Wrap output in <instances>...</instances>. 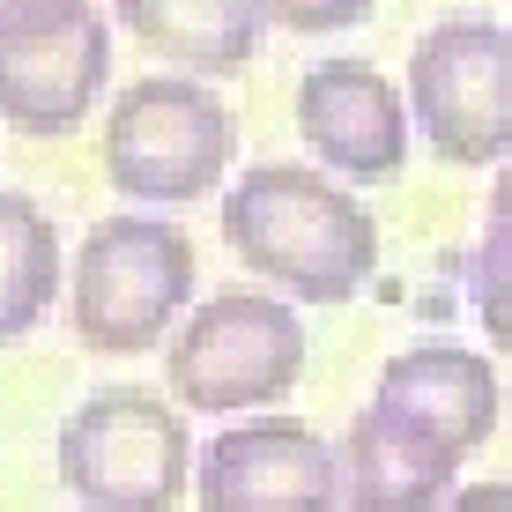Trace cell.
Listing matches in <instances>:
<instances>
[{"mask_svg": "<svg viewBox=\"0 0 512 512\" xmlns=\"http://www.w3.org/2000/svg\"><path fill=\"white\" fill-rule=\"evenodd\" d=\"M379 409L409 416L416 431H431L438 446H453V453H475L490 431H498L505 394H498V372H490L475 349L416 342L379 372Z\"/></svg>", "mask_w": 512, "mask_h": 512, "instance_id": "11", "label": "cell"}, {"mask_svg": "<svg viewBox=\"0 0 512 512\" xmlns=\"http://www.w3.org/2000/svg\"><path fill=\"white\" fill-rule=\"evenodd\" d=\"M253 15L290 30V38H334V30H357L372 15V0H253Z\"/></svg>", "mask_w": 512, "mask_h": 512, "instance_id": "15", "label": "cell"}, {"mask_svg": "<svg viewBox=\"0 0 512 512\" xmlns=\"http://www.w3.org/2000/svg\"><path fill=\"white\" fill-rule=\"evenodd\" d=\"M82 15H97L90 0H0V45H45Z\"/></svg>", "mask_w": 512, "mask_h": 512, "instance_id": "16", "label": "cell"}, {"mask_svg": "<svg viewBox=\"0 0 512 512\" xmlns=\"http://www.w3.org/2000/svg\"><path fill=\"white\" fill-rule=\"evenodd\" d=\"M112 82V30L104 15H82L75 30L45 45H0V119L30 141H60L97 112Z\"/></svg>", "mask_w": 512, "mask_h": 512, "instance_id": "9", "label": "cell"}, {"mask_svg": "<svg viewBox=\"0 0 512 512\" xmlns=\"http://www.w3.org/2000/svg\"><path fill=\"white\" fill-rule=\"evenodd\" d=\"M223 245L305 305H342L379 268V223L364 216V201L305 164L238 171V186L223 193Z\"/></svg>", "mask_w": 512, "mask_h": 512, "instance_id": "1", "label": "cell"}, {"mask_svg": "<svg viewBox=\"0 0 512 512\" xmlns=\"http://www.w3.org/2000/svg\"><path fill=\"white\" fill-rule=\"evenodd\" d=\"M409 112L438 164L512 156V30L490 15H446L409 52Z\"/></svg>", "mask_w": 512, "mask_h": 512, "instance_id": "6", "label": "cell"}, {"mask_svg": "<svg viewBox=\"0 0 512 512\" xmlns=\"http://www.w3.org/2000/svg\"><path fill=\"white\" fill-rule=\"evenodd\" d=\"M112 15L127 23L156 60L186 67L193 82L245 75L260 52V15L253 0H112Z\"/></svg>", "mask_w": 512, "mask_h": 512, "instance_id": "12", "label": "cell"}, {"mask_svg": "<svg viewBox=\"0 0 512 512\" xmlns=\"http://www.w3.org/2000/svg\"><path fill=\"white\" fill-rule=\"evenodd\" d=\"M446 512H512V483H468L446 498Z\"/></svg>", "mask_w": 512, "mask_h": 512, "instance_id": "17", "label": "cell"}, {"mask_svg": "<svg viewBox=\"0 0 512 512\" xmlns=\"http://www.w3.org/2000/svg\"><path fill=\"white\" fill-rule=\"evenodd\" d=\"M468 305L483 320V342L512 357V223H490L468 253Z\"/></svg>", "mask_w": 512, "mask_h": 512, "instance_id": "14", "label": "cell"}, {"mask_svg": "<svg viewBox=\"0 0 512 512\" xmlns=\"http://www.w3.org/2000/svg\"><path fill=\"white\" fill-rule=\"evenodd\" d=\"M193 498L201 512H334L342 453L297 416H245L201 446Z\"/></svg>", "mask_w": 512, "mask_h": 512, "instance_id": "7", "label": "cell"}, {"mask_svg": "<svg viewBox=\"0 0 512 512\" xmlns=\"http://www.w3.org/2000/svg\"><path fill=\"white\" fill-rule=\"evenodd\" d=\"M75 275L60 253V231L30 193H0V342L45 327L60 305V282Z\"/></svg>", "mask_w": 512, "mask_h": 512, "instance_id": "13", "label": "cell"}, {"mask_svg": "<svg viewBox=\"0 0 512 512\" xmlns=\"http://www.w3.org/2000/svg\"><path fill=\"white\" fill-rule=\"evenodd\" d=\"M342 512H446L461 453L394 409H357L342 431Z\"/></svg>", "mask_w": 512, "mask_h": 512, "instance_id": "10", "label": "cell"}, {"mask_svg": "<svg viewBox=\"0 0 512 512\" xmlns=\"http://www.w3.org/2000/svg\"><path fill=\"white\" fill-rule=\"evenodd\" d=\"M193 468L186 416L149 386H97L60 423V483L82 512H171Z\"/></svg>", "mask_w": 512, "mask_h": 512, "instance_id": "3", "label": "cell"}, {"mask_svg": "<svg viewBox=\"0 0 512 512\" xmlns=\"http://www.w3.org/2000/svg\"><path fill=\"white\" fill-rule=\"evenodd\" d=\"M164 379L186 409H208V416L275 409L305 379V320L268 290H216L171 334Z\"/></svg>", "mask_w": 512, "mask_h": 512, "instance_id": "5", "label": "cell"}, {"mask_svg": "<svg viewBox=\"0 0 512 512\" xmlns=\"http://www.w3.org/2000/svg\"><path fill=\"white\" fill-rule=\"evenodd\" d=\"M490 223H512V164L498 171V186H490Z\"/></svg>", "mask_w": 512, "mask_h": 512, "instance_id": "18", "label": "cell"}, {"mask_svg": "<svg viewBox=\"0 0 512 512\" xmlns=\"http://www.w3.org/2000/svg\"><path fill=\"white\" fill-rule=\"evenodd\" d=\"M193 238L164 216H104L75 245L67 275V327L97 357H141L186 312Z\"/></svg>", "mask_w": 512, "mask_h": 512, "instance_id": "2", "label": "cell"}, {"mask_svg": "<svg viewBox=\"0 0 512 512\" xmlns=\"http://www.w3.org/2000/svg\"><path fill=\"white\" fill-rule=\"evenodd\" d=\"M409 127H416L409 97H401L372 60H320L297 82V134H305V149L320 156L327 171L357 179V186L401 179V164H409Z\"/></svg>", "mask_w": 512, "mask_h": 512, "instance_id": "8", "label": "cell"}, {"mask_svg": "<svg viewBox=\"0 0 512 512\" xmlns=\"http://www.w3.org/2000/svg\"><path fill=\"white\" fill-rule=\"evenodd\" d=\"M238 156V119L193 75H141L104 119V179L127 201H201Z\"/></svg>", "mask_w": 512, "mask_h": 512, "instance_id": "4", "label": "cell"}]
</instances>
